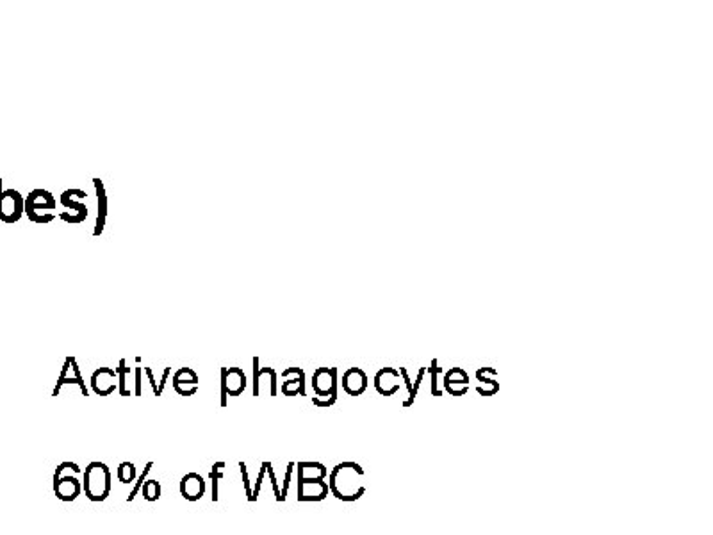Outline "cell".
I'll use <instances>...</instances> for the list:
<instances>
[{
    "mask_svg": "<svg viewBox=\"0 0 713 535\" xmlns=\"http://www.w3.org/2000/svg\"><path fill=\"white\" fill-rule=\"evenodd\" d=\"M364 473L362 465L357 462H341L334 470L328 473V489L337 500L344 503H353L360 500L366 493V485H364Z\"/></svg>",
    "mask_w": 713,
    "mask_h": 535,
    "instance_id": "6da1fadb",
    "label": "cell"
},
{
    "mask_svg": "<svg viewBox=\"0 0 713 535\" xmlns=\"http://www.w3.org/2000/svg\"><path fill=\"white\" fill-rule=\"evenodd\" d=\"M82 493L95 503L107 500L111 493V471L104 462H91L82 471Z\"/></svg>",
    "mask_w": 713,
    "mask_h": 535,
    "instance_id": "7a4b0ae2",
    "label": "cell"
},
{
    "mask_svg": "<svg viewBox=\"0 0 713 535\" xmlns=\"http://www.w3.org/2000/svg\"><path fill=\"white\" fill-rule=\"evenodd\" d=\"M68 471H79L82 473V470L79 468L75 462H63L59 464V468L54 473V493L55 496L61 501H75L79 496H81L82 484L79 480L77 475H68Z\"/></svg>",
    "mask_w": 713,
    "mask_h": 535,
    "instance_id": "3957f363",
    "label": "cell"
},
{
    "mask_svg": "<svg viewBox=\"0 0 713 535\" xmlns=\"http://www.w3.org/2000/svg\"><path fill=\"white\" fill-rule=\"evenodd\" d=\"M88 193H84L82 190H77V187H72V190H66L65 193L61 194V204L66 207L65 213H61V220L68 221V223H81L88 218V207L84 204L77 202L75 198H86Z\"/></svg>",
    "mask_w": 713,
    "mask_h": 535,
    "instance_id": "277c9868",
    "label": "cell"
},
{
    "mask_svg": "<svg viewBox=\"0 0 713 535\" xmlns=\"http://www.w3.org/2000/svg\"><path fill=\"white\" fill-rule=\"evenodd\" d=\"M247 389V375L241 368H221V407L228 396H240Z\"/></svg>",
    "mask_w": 713,
    "mask_h": 535,
    "instance_id": "5b68a950",
    "label": "cell"
},
{
    "mask_svg": "<svg viewBox=\"0 0 713 535\" xmlns=\"http://www.w3.org/2000/svg\"><path fill=\"white\" fill-rule=\"evenodd\" d=\"M313 389L318 398H332L337 395V369L318 368L313 375Z\"/></svg>",
    "mask_w": 713,
    "mask_h": 535,
    "instance_id": "8992f818",
    "label": "cell"
},
{
    "mask_svg": "<svg viewBox=\"0 0 713 535\" xmlns=\"http://www.w3.org/2000/svg\"><path fill=\"white\" fill-rule=\"evenodd\" d=\"M296 493L298 501H303V503H318V501H323L325 498L328 496L330 489H328L327 480H305L298 482Z\"/></svg>",
    "mask_w": 713,
    "mask_h": 535,
    "instance_id": "52a82bcc",
    "label": "cell"
},
{
    "mask_svg": "<svg viewBox=\"0 0 713 535\" xmlns=\"http://www.w3.org/2000/svg\"><path fill=\"white\" fill-rule=\"evenodd\" d=\"M23 213V200L15 190L0 191V218L8 223L18 220Z\"/></svg>",
    "mask_w": 713,
    "mask_h": 535,
    "instance_id": "ba28073f",
    "label": "cell"
},
{
    "mask_svg": "<svg viewBox=\"0 0 713 535\" xmlns=\"http://www.w3.org/2000/svg\"><path fill=\"white\" fill-rule=\"evenodd\" d=\"M23 207H25V213H27V216L31 218L32 221H36V223H39L38 211L54 209L55 200H54V197H52V194L48 193L46 190H34L27 197V200H25Z\"/></svg>",
    "mask_w": 713,
    "mask_h": 535,
    "instance_id": "9c48e42d",
    "label": "cell"
},
{
    "mask_svg": "<svg viewBox=\"0 0 713 535\" xmlns=\"http://www.w3.org/2000/svg\"><path fill=\"white\" fill-rule=\"evenodd\" d=\"M443 389L451 396H464L469 391V375L462 368H451L443 375Z\"/></svg>",
    "mask_w": 713,
    "mask_h": 535,
    "instance_id": "30bf717a",
    "label": "cell"
},
{
    "mask_svg": "<svg viewBox=\"0 0 713 535\" xmlns=\"http://www.w3.org/2000/svg\"><path fill=\"white\" fill-rule=\"evenodd\" d=\"M400 371L394 368H382L374 375V388L382 396H393L401 389Z\"/></svg>",
    "mask_w": 713,
    "mask_h": 535,
    "instance_id": "8fae6325",
    "label": "cell"
},
{
    "mask_svg": "<svg viewBox=\"0 0 713 535\" xmlns=\"http://www.w3.org/2000/svg\"><path fill=\"white\" fill-rule=\"evenodd\" d=\"M91 388L98 396H109L118 389V375L111 368H98L91 375Z\"/></svg>",
    "mask_w": 713,
    "mask_h": 535,
    "instance_id": "7c38bea8",
    "label": "cell"
},
{
    "mask_svg": "<svg viewBox=\"0 0 713 535\" xmlns=\"http://www.w3.org/2000/svg\"><path fill=\"white\" fill-rule=\"evenodd\" d=\"M282 395L285 396H305V371L301 368H287L282 373Z\"/></svg>",
    "mask_w": 713,
    "mask_h": 535,
    "instance_id": "4fadbf2b",
    "label": "cell"
},
{
    "mask_svg": "<svg viewBox=\"0 0 713 535\" xmlns=\"http://www.w3.org/2000/svg\"><path fill=\"white\" fill-rule=\"evenodd\" d=\"M207 484L198 473H188L181 480V494L188 501H198L205 496Z\"/></svg>",
    "mask_w": 713,
    "mask_h": 535,
    "instance_id": "5bb4252c",
    "label": "cell"
},
{
    "mask_svg": "<svg viewBox=\"0 0 713 535\" xmlns=\"http://www.w3.org/2000/svg\"><path fill=\"white\" fill-rule=\"evenodd\" d=\"M174 389L181 396H193L198 389V375L191 368H181L174 376Z\"/></svg>",
    "mask_w": 713,
    "mask_h": 535,
    "instance_id": "9a60e30c",
    "label": "cell"
},
{
    "mask_svg": "<svg viewBox=\"0 0 713 535\" xmlns=\"http://www.w3.org/2000/svg\"><path fill=\"white\" fill-rule=\"evenodd\" d=\"M343 389L350 396H360L367 389V375L360 368H350L343 375Z\"/></svg>",
    "mask_w": 713,
    "mask_h": 535,
    "instance_id": "2e32d148",
    "label": "cell"
},
{
    "mask_svg": "<svg viewBox=\"0 0 713 535\" xmlns=\"http://www.w3.org/2000/svg\"><path fill=\"white\" fill-rule=\"evenodd\" d=\"M478 388L476 392L480 396H494L499 392V382H497V371L494 368H480L476 371Z\"/></svg>",
    "mask_w": 713,
    "mask_h": 535,
    "instance_id": "e0dca14e",
    "label": "cell"
},
{
    "mask_svg": "<svg viewBox=\"0 0 713 535\" xmlns=\"http://www.w3.org/2000/svg\"><path fill=\"white\" fill-rule=\"evenodd\" d=\"M325 478H328V470L321 462H296V482Z\"/></svg>",
    "mask_w": 713,
    "mask_h": 535,
    "instance_id": "ac0fdd59",
    "label": "cell"
},
{
    "mask_svg": "<svg viewBox=\"0 0 713 535\" xmlns=\"http://www.w3.org/2000/svg\"><path fill=\"white\" fill-rule=\"evenodd\" d=\"M93 186H95V190H97V198H98V218H97V225H95V232H93V236H100L102 230H104L105 220H107L109 200H107V194H105L104 183H102L100 178H93Z\"/></svg>",
    "mask_w": 713,
    "mask_h": 535,
    "instance_id": "d6986e66",
    "label": "cell"
},
{
    "mask_svg": "<svg viewBox=\"0 0 713 535\" xmlns=\"http://www.w3.org/2000/svg\"><path fill=\"white\" fill-rule=\"evenodd\" d=\"M225 462H214L211 468V471H209V478H211V496H212V501H218V493H220V487H218V484H220V478H223V471H225Z\"/></svg>",
    "mask_w": 713,
    "mask_h": 535,
    "instance_id": "ffe728a7",
    "label": "cell"
},
{
    "mask_svg": "<svg viewBox=\"0 0 713 535\" xmlns=\"http://www.w3.org/2000/svg\"><path fill=\"white\" fill-rule=\"evenodd\" d=\"M426 373H430V376H432V396L439 398V396H443V381H440L443 369L439 368V361L437 359H433L430 362V368H426Z\"/></svg>",
    "mask_w": 713,
    "mask_h": 535,
    "instance_id": "44dd1931",
    "label": "cell"
},
{
    "mask_svg": "<svg viewBox=\"0 0 713 535\" xmlns=\"http://www.w3.org/2000/svg\"><path fill=\"white\" fill-rule=\"evenodd\" d=\"M141 493L145 500L154 503V501H157L161 498V484L157 480H154V478H147L141 487Z\"/></svg>",
    "mask_w": 713,
    "mask_h": 535,
    "instance_id": "7402d4cb",
    "label": "cell"
},
{
    "mask_svg": "<svg viewBox=\"0 0 713 535\" xmlns=\"http://www.w3.org/2000/svg\"><path fill=\"white\" fill-rule=\"evenodd\" d=\"M136 477H138V470H136V465L132 462H122L118 465V480L122 484H132L136 480Z\"/></svg>",
    "mask_w": 713,
    "mask_h": 535,
    "instance_id": "603a6c76",
    "label": "cell"
},
{
    "mask_svg": "<svg viewBox=\"0 0 713 535\" xmlns=\"http://www.w3.org/2000/svg\"><path fill=\"white\" fill-rule=\"evenodd\" d=\"M65 384H77V385H81L82 396H89V391H88V388H86L84 381H82V376H74V378H68V376H63V375H59V381H58V384H55V389H54V392H52V395L58 396L59 391H61V388Z\"/></svg>",
    "mask_w": 713,
    "mask_h": 535,
    "instance_id": "cb8c5ba5",
    "label": "cell"
},
{
    "mask_svg": "<svg viewBox=\"0 0 713 535\" xmlns=\"http://www.w3.org/2000/svg\"><path fill=\"white\" fill-rule=\"evenodd\" d=\"M424 376H426V368H421L419 373H417V376H416V382H414L412 388H410V395L407 396V399L403 402V407H412L414 399H416L417 392H419V388H421V384H423Z\"/></svg>",
    "mask_w": 713,
    "mask_h": 535,
    "instance_id": "d4e9b609",
    "label": "cell"
},
{
    "mask_svg": "<svg viewBox=\"0 0 713 535\" xmlns=\"http://www.w3.org/2000/svg\"><path fill=\"white\" fill-rule=\"evenodd\" d=\"M294 470H296V464H294V462H289V464H287V470H285L284 485H282V489H280V503H284V501L287 500V491H289V485H291V480H293Z\"/></svg>",
    "mask_w": 713,
    "mask_h": 535,
    "instance_id": "484cf974",
    "label": "cell"
},
{
    "mask_svg": "<svg viewBox=\"0 0 713 535\" xmlns=\"http://www.w3.org/2000/svg\"><path fill=\"white\" fill-rule=\"evenodd\" d=\"M152 465H154V462H147V465H145V470H143V473L139 475L138 482H136L134 489H132V493L129 494V496H127V501H129V503H131V501L134 500L136 494L141 493V487H143V484H145V480H147V478H148V473H150Z\"/></svg>",
    "mask_w": 713,
    "mask_h": 535,
    "instance_id": "4316f807",
    "label": "cell"
},
{
    "mask_svg": "<svg viewBox=\"0 0 713 535\" xmlns=\"http://www.w3.org/2000/svg\"><path fill=\"white\" fill-rule=\"evenodd\" d=\"M129 371H131V369H129L127 366H125V361H124V359H122L120 366H118V369H116V375H118V389H120V395L122 396H131L132 395V392L129 391L127 388H125V375H127Z\"/></svg>",
    "mask_w": 713,
    "mask_h": 535,
    "instance_id": "83f0119b",
    "label": "cell"
},
{
    "mask_svg": "<svg viewBox=\"0 0 713 535\" xmlns=\"http://www.w3.org/2000/svg\"><path fill=\"white\" fill-rule=\"evenodd\" d=\"M264 478H266V462H263V464H261V470H259L257 484H255L254 493H251V503H255V501L259 500V494H261V489H263Z\"/></svg>",
    "mask_w": 713,
    "mask_h": 535,
    "instance_id": "f1b7e54d",
    "label": "cell"
},
{
    "mask_svg": "<svg viewBox=\"0 0 713 535\" xmlns=\"http://www.w3.org/2000/svg\"><path fill=\"white\" fill-rule=\"evenodd\" d=\"M266 475L268 478H270L271 482V487H273V494H275V500L280 503V487H278V482L277 478H275V471H273V465H271V462L266 461Z\"/></svg>",
    "mask_w": 713,
    "mask_h": 535,
    "instance_id": "f546056e",
    "label": "cell"
},
{
    "mask_svg": "<svg viewBox=\"0 0 713 535\" xmlns=\"http://www.w3.org/2000/svg\"><path fill=\"white\" fill-rule=\"evenodd\" d=\"M240 470H241V477H243L244 491H247V500L251 503V493H254V491H251L250 477H248V470H247V464H244V462H240Z\"/></svg>",
    "mask_w": 713,
    "mask_h": 535,
    "instance_id": "4dcf8cb0",
    "label": "cell"
},
{
    "mask_svg": "<svg viewBox=\"0 0 713 535\" xmlns=\"http://www.w3.org/2000/svg\"><path fill=\"white\" fill-rule=\"evenodd\" d=\"M337 402V395L332 396V398H318V396H313V404L316 407H332V405Z\"/></svg>",
    "mask_w": 713,
    "mask_h": 535,
    "instance_id": "1f68e13d",
    "label": "cell"
},
{
    "mask_svg": "<svg viewBox=\"0 0 713 535\" xmlns=\"http://www.w3.org/2000/svg\"><path fill=\"white\" fill-rule=\"evenodd\" d=\"M145 373H147V375H148V382H150L152 389H154V395L159 396V392H157L159 389H157V384H155V378H154V373H152V369L150 368H145Z\"/></svg>",
    "mask_w": 713,
    "mask_h": 535,
    "instance_id": "d6a6232c",
    "label": "cell"
},
{
    "mask_svg": "<svg viewBox=\"0 0 713 535\" xmlns=\"http://www.w3.org/2000/svg\"><path fill=\"white\" fill-rule=\"evenodd\" d=\"M136 396H141V369L136 368Z\"/></svg>",
    "mask_w": 713,
    "mask_h": 535,
    "instance_id": "836d02e7",
    "label": "cell"
},
{
    "mask_svg": "<svg viewBox=\"0 0 713 535\" xmlns=\"http://www.w3.org/2000/svg\"><path fill=\"white\" fill-rule=\"evenodd\" d=\"M170 371H171V369H170V368H166V369H164V373H162V378H161V384H159V385H157V389H159V391H157V392H159V396H161V395H162V391H164V385H166V378H168V375H170Z\"/></svg>",
    "mask_w": 713,
    "mask_h": 535,
    "instance_id": "e575fe53",
    "label": "cell"
}]
</instances>
